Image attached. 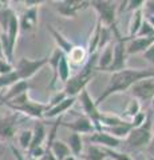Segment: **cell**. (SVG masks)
<instances>
[{"mask_svg":"<svg viewBox=\"0 0 154 160\" xmlns=\"http://www.w3.org/2000/svg\"><path fill=\"white\" fill-rule=\"evenodd\" d=\"M142 12L143 16H154V0H145Z\"/></svg>","mask_w":154,"mask_h":160,"instance_id":"37","label":"cell"},{"mask_svg":"<svg viewBox=\"0 0 154 160\" xmlns=\"http://www.w3.org/2000/svg\"><path fill=\"white\" fill-rule=\"evenodd\" d=\"M147 118V113L146 112H138L135 116H134L131 120H130V123H131V126L133 128H137V127H141L143 123H145V120Z\"/></svg>","mask_w":154,"mask_h":160,"instance_id":"35","label":"cell"},{"mask_svg":"<svg viewBox=\"0 0 154 160\" xmlns=\"http://www.w3.org/2000/svg\"><path fill=\"white\" fill-rule=\"evenodd\" d=\"M8 91L6 93H0V100H4V102H9L15 98H18L19 95H22L24 92H28L29 91V84L26 80H19L11 86L9 88H7Z\"/></svg>","mask_w":154,"mask_h":160,"instance_id":"16","label":"cell"},{"mask_svg":"<svg viewBox=\"0 0 154 160\" xmlns=\"http://www.w3.org/2000/svg\"><path fill=\"white\" fill-rule=\"evenodd\" d=\"M22 119L16 112H9L0 115V143L11 142L18 133V128Z\"/></svg>","mask_w":154,"mask_h":160,"instance_id":"6","label":"cell"},{"mask_svg":"<svg viewBox=\"0 0 154 160\" xmlns=\"http://www.w3.org/2000/svg\"><path fill=\"white\" fill-rule=\"evenodd\" d=\"M90 7L95 9L98 13V22L102 24V27L113 28L115 27L117 19V2L110 0H93L90 2Z\"/></svg>","mask_w":154,"mask_h":160,"instance_id":"4","label":"cell"},{"mask_svg":"<svg viewBox=\"0 0 154 160\" xmlns=\"http://www.w3.org/2000/svg\"><path fill=\"white\" fill-rule=\"evenodd\" d=\"M102 149H103V152L106 153V158L110 160H134L129 153L121 152V151H118V149H111V148H102Z\"/></svg>","mask_w":154,"mask_h":160,"instance_id":"32","label":"cell"},{"mask_svg":"<svg viewBox=\"0 0 154 160\" xmlns=\"http://www.w3.org/2000/svg\"><path fill=\"white\" fill-rule=\"evenodd\" d=\"M78 160H82V159H78Z\"/></svg>","mask_w":154,"mask_h":160,"instance_id":"49","label":"cell"},{"mask_svg":"<svg viewBox=\"0 0 154 160\" xmlns=\"http://www.w3.org/2000/svg\"><path fill=\"white\" fill-rule=\"evenodd\" d=\"M11 151H12V153H13V156H15V159L16 160H27L26 158L23 156V153L19 151V149L15 147V146H11Z\"/></svg>","mask_w":154,"mask_h":160,"instance_id":"41","label":"cell"},{"mask_svg":"<svg viewBox=\"0 0 154 160\" xmlns=\"http://www.w3.org/2000/svg\"><path fill=\"white\" fill-rule=\"evenodd\" d=\"M151 133H153V138H154V120H153V123H151Z\"/></svg>","mask_w":154,"mask_h":160,"instance_id":"47","label":"cell"},{"mask_svg":"<svg viewBox=\"0 0 154 160\" xmlns=\"http://www.w3.org/2000/svg\"><path fill=\"white\" fill-rule=\"evenodd\" d=\"M19 76L18 73L12 71L9 73H6V75H0V89H6V88H9L11 86H13L16 82H19Z\"/></svg>","mask_w":154,"mask_h":160,"instance_id":"31","label":"cell"},{"mask_svg":"<svg viewBox=\"0 0 154 160\" xmlns=\"http://www.w3.org/2000/svg\"><path fill=\"white\" fill-rule=\"evenodd\" d=\"M71 76V66L68 63V59L66 55H62L61 60L58 64V80H61L62 83H66Z\"/></svg>","mask_w":154,"mask_h":160,"instance_id":"28","label":"cell"},{"mask_svg":"<svg viewBox=\"0 0 154 160\" xmlns=\"http://www.w3.org/2000/svg\"><path fill=\"white\" fill-rule=\"evenodd\" d=\"M98 52H99V56H98V63H97V71L106 72L110 68L111 62H113V43L107 44L102 51H98Z\"/></svg>","mask_w":154,"mask_h":160,"instance_id":"18","label":"cell"},{"mask_svg":"<svg viewBox=\"0 0 154 160\" xmlns=\"http://www.w3.org/2000/svg\"><path fill=\"white\" fill-rule=\"evenodd\" d=\"M0 58L6 59V58H4V53H3V47H2V42H0Z\"/></svg>","mask_w":154,"mask_h":160,"instance_id":"46","label":"cell"},{"mask_svg":"<svg viewBox=\"0 0 154 160\" xmlns=\"http://www.w3.org/2000/svg\"><path fill=\"white\" fill-rule=\"evenodd\" d=\"M55 9L63 18H77L79 12L84 11L90 7V2H81V0H63V2H55Z\"/></svg>","mask_w":154,"mask_h":160,"instance_id":"8","label":"cell"},{"mask_svg":"<svg viewBox=\"0 0 154 160\" xmlns=\"http://www.w3.org/2000/svg\"><path fill=\"white\" fill-rule=\"evenodd\" d=\"M46 149L51 152V155L56 160H63L64 158H67L68 155H71L70 148L67 147V144L64 142H62V140H58V139L54 140V142L48 146V148H46Z\"/></svg>","mask_w":154,"mask_h":160,"instance_id":"20","label":"cell"},{"mask_svg":"<svg viewBox=\"0 0 154 160\" xmlns=\"http://www.w3.org/2000/svg\"><path fill=\"white\" fill-rule=\"evenodd\" d=\"M150 108H151V113H150V115L154 118V98L151 99V102H150Z\"/></svg>","mask_w":154,"mask_h":160,"instance_id":"44","label":"cell"},{"mask_svg":"<svg viewBox=\"0 0 154 160\" xmlns=\"http://www.w3.org/2000/svg\"><path fill=\"white\" fill-rule=\"evenodd\" d=\"M147 160H154V158H147Z\"/></svg>","mask_w":154,"mask_h":160,"instance_id":"48","label":"cell"},{"mask_svg":"<svg viewBox=\"0 0 154 160\" xmlns=\"http://www.w3.org/2000/svg\"><path fill=\"white\" fill-rule=\"evenodd\" d=\"M46 138H47L46 126H44L43 122L38 120V122L35 123V126H34V128H32V142H31L29 148L27 149V152L31 151V149H34V148H36V147H42Z\"/></svg>","mask_w":154,"mask_h":160,"instance_id":"17","label":"cell"},{"mask_svg":"<svg viewBox=\"0 0 154 160\" xmlns=\"http://www.w3.org/2000/svg\"><path fill=\"white\" fill-rule=\"evenodd\" d=\"M77 102L81 103L82 106V111L84 112V116L88 118L91 120V123L94 124L97 131H101L102 127L99 124V119H101V111L98 109V107L95 106V100H93V98L90 96V93L86 88L78 95L77 98Z\"/></svg>","mask_w":154,"mask_h":160,"instance_id":"7","label":"cell"},{"mask_svg":"<svg viewBox=\"0 0 154 160\" xmlns=\"http://www.w3.org/2000/svg\"><path fill=\"white\" fill-rule=\"evenodd\" d=\"M145 0H138V2H127L126 3V11H130L131 13L135 11H140L143 8Z\"/></svg>","mask_w":154,"mask_h":160,"instance_id":"36","label":"cell"},{"mask_svg":"<svg viewBox=\"0 0 154 160\" xmlns=\"http://www.w3.org/2000/svg\"><path fill=\"white\" fill-rule=\"evenodd\" d=\"M146 153H147V158H154V138L149 142V144L146 146Z\"/></svg>","mask_w":154,"mask_h":160,"instance_id":"40","label":"cell"},{"mask_svg":"<svg viewBox=\"0 0 154 160\" xmlns=\"http://www.w3.org/2000/svg\"><path fill=\"white\" fill-rule=\"evenodd\" d=\"M47 29H48V32L51 33V36H52L54 42H55V44H56V48L59 49V51H62L64 55L70 53V51L74 48V44L70 42V40L64 36L63 33L59 32L58 29L54 28L52 26H48Z\"/></svg>","mask_w":154,"mask_h":160,"instance_id":"15","label":"cell"},{"mask_svg":"<svg viewBox=\"0 0 154 160\" xmlns=\"http://www.w3.org/2000/svg\"><path fill=\"white\" fill-rule=\"evenodd\" d=\"M151 35H154V28L146 22L145 19H143V22L141 24L140 29H138L135 38H147V36H151Z\"/></svg>","mask_w":154,"mask_h":160,"instance_id":"33","label":"cell"},{"mask_svg":"<svg viewBox=\"0 0 154 160\" xmlns=\"http://www.w3.org/2000/svg\"><path fill=\"white\" fill-rule=\"evenodd\" d=\"M142 22H143V12H142V9L131 13L130 20H129V27H127V38L129 39L135 38V35L138 32V29H140Z\"/></svg>","mask_w":154,"mask_h":160,"instance_id":"24","label":"cell"},{"mask_svg":"<svg viewBox=\"0 0 154 160\" xmlns=\"http://www.w3.org/2000/svg\"><path fill=\"white\" fill-rule=\"evenodd\" d=\"M31 142H32V129H23L22 132H19L18 143L22 149L27 151L29 146H31Z\"/></svg>","mask_w":154,"mask_h":160,"instance_id":"30","label":"cell"},{"mask_svg":"<svg viewBox=\"0 0 154 160\" xmlns=\"http://www.w3.org/2000/svg\"><path fill=\"white\" fill-rule=\"evenodd\" d=\"M77 103V98H66L56 106H54L51 108H48L46 112H44L43 118L44 119H54V118H62L63 113H66L68 109H70L74 104Z\"/></svg>","mask_w":154,"mask_h":160,"instance_id":"14","label":"cell"},{"mask_svg":"<svg viewBox=\"0 0 154 160\" xmlns=\"http://www.w3.org/2000/svg\"><path fill=\"white\" fill-rule=\"evenodd\" d=\"M143 19L146 20V22L150 24V26L154 28V16H143Z\"/></svg>","mask_w":154,"mask_h":160,"instance_id":"43","label":"cell"},{"mask_svg":"<svg viewBox=\"0 0 154 160\" xmlns=\"http://www.w3.org/2000/svg\"><path fill=\"white\" fill-rule=\"evenodd\" d=\"M39 22V7H29L19 16V26L23 32H35Z\"/></svg>","mask_w":154,"mask_h":160,"instance_id":"10","label":"cell"},{"mask_svg":"<svg viewBox=\"0 0 154 160\" xmlns=\"http://www.w3.org/2000/svg\"><path fill=\"white\" fill-rule=\"evenodd\" d=\"M138 112H141V103L138 102L137 99L133 98V99H130L127 102L125 109H123V116L131 120ZM130 120H129V122H130Z\"/></svg>","mask_w":154,"mask_h":160,"instance_id":"29","label":"cell"},{"mask_svg":"<svg viewBox=\"0 0 154 160\" xmlns=\"http://www.w3.org/2000/svg\"><path fill=\"white\" fill-rule=\"evenodd\" d=\"M63 160H78V158H75L74 155H68L67 158H64Z\"/></svg>","mask_w":154,"mask_h":160,"instance_id":"45","label":"cell"},{"mask_svg":"<svg viewBox=\"0 0 154 160\" xmlns=\"http://www.w3.org/2000/svg\"><path fill=\"white\" fill-rule=\"evenodd\" d=\"M67 59H68V63L75 64V66H83L86 63V60L88 58V53L86 51V47H82V46H74V48L70 51V53L66 55Z\"/></svg>","mask_w":154,"mask_h":160,"instance_id":"22","label":"cell"},{"mask_svg":"<svg viewBox=\"0 0 154 160\" xmlns=\"http://www.w3.org/2000/svg\"><path fill=\"white\" fill-rule=\"evenodd\" d=\"M13 71V66L11 63H8L6 59L0 58V75H6Z\"/></svg>","mask_w":154,"mask_h":160,"instance_id":"38","label":"cell"},{"mask_svg":"<svg viewBox=\"0 0 154 160\" xmlns=\"http://www.w3.org/2000/svg\"><path fill=\"white\" fill-rule=\"evenodd\" d=\"M46 151H47V149L42 146V147H36V148L31 149V151H28V155H29V158L39 160V159H40V158L43 156L44 153H46Z\"/></svg>","mask_w":154,"mask_h":160,"instance_id":"39","label":"cell"},{"mask_svg":"<svg viewBox=\"0 0 154 160\" xmlns=\"http://www.w3.org/2000/svg\"><path fill=\"white\" fill-rule=\"evenodd\" d=\"M154 44V35L147 38H133L129 39L126 43V51L127 55H137V53H143L147 51L149 48Z\"/></svg>","mask_w":154,"mask_h":160,"instance_id":"13","label":"cell"},{"mask_svg":"<svg viewBox=\"0 0 154 160\" xmlns=\"http://www.w3.org/2000/svg\"><path fill=\"white\" fill-rule=\"evenodd\" d=\"M44 2H38V0H34V2H29V0H27V2H24V4H26V8H29V7H39L40 4H43Z\"/></svg>","mask_w":154,"mask_h":160,"instance_id":"42","label":"cell"},{"mask_svg":"<svg viewBox=\"0 0 154 160\" xmlns=\"http://www.w3.org/2000/svg\"><path fill=\"white\" fill-rule=\"evenodd\" d=\"M88 142L94 146L102 147V148H111V149H118V147L121 146L122 140L115 139L111 135H109L105 131H95L88 136Z\"/></svg>","mask_w":154,"mask_h":160,"instance_id":"12","label":"cell"},{"mask_svg":"<svg viewBox=\"0 0 154 160\" xmlns=\"http://www.w3.org/2000/svg\"><path fill=\"white\" fill-rule=\"evenodd\" d=\"M150 78H154V67L151 68H125L122 71L111 73V78H110V82H109L107 87L95 100V106L99 107L111 95L125 92L127 89H130L138 82H141L143 79H150Z\"/></svg>","mask_w":154,"mask_h":160,"instance_id":"1","label":"cell"},{"mask_svg":"<svg viewBox=\"0 0 154 160\" xmlns=\"http://www.w3.org/2000/svg\"><path fill=\"white\" fill-rule=\"evenodd\" d=\"M63 127L68 128L71 132L78 133V135H90L97 131L94 124L91 123V120L86 118L84 115H79L77 116L75 120H72L70 123H61Z\"/></svg>","mask_w":154,"mask_h":160,"instance_id":"11","label":"cell"},{"mask_svg":"<svg viewBox=\"0 0 154 160\" xmlns=\"http://www.w3.org/2000/svg\"><path fill=\"white\" fill-rule=\"evenodd\" d=\"M63 52L59 51L58 48H55L52 51V53L48 56V66H51L52 68V79H51V83L48 84L50 88H54L55 87V84L58 83V64H59V60H61Z\"/></svg>","mask_w":154,"mask_h":160,"instance_id":"25","label":"cell"},{"mask_svg":"<svg viewBox=\"0 0 154 160\" xmlns=\"http://www.w3.org/2000/svg\"><path fill=\"white\" fill-rule=\"evenodd\" d=\"M113 33L118 38L115 43H113V62H111V66L110 68L107 69L106 72H110V73H114V72H118V71H122V69L127 68V51H126V43L129 38H123L119 35L118 29L115 27H113Z\"/></svg>","mask_w":154,"mask_h":160,"instance_id":"3","label":"cell"},{"mask_svg":"<svg viewBox=\"0 0 154 160\" xmlns=\"http://www.w3.org/2000/svg\"><path fill=\"white\" fill-rule=\"evenodd\" d=\"M66 144H67V147L70 148L71 155H74V156L78 158V159L81 158V155L83 152V140L81 138V135L71 132L68 135Z\"/></svg>","mask_w":154,"mask_h":160,"instance_id":"23","label":"cell"},{"mask_svg":"<svg viewBox=\"0 0 154 160\" xmlns=\"http://www.w3.org/2000/svg\"><path fill=\"white\" fill-rule=\"evenodd\" d=\"M67 96H66V93H64L63 91H61V92H55L51 96V99H50V102L47 103V108H51V107H54V106H56V104H59L61 102H63L64 99H66Z\"/></svg>","mask_w":154,"mask_h":160,"instance_id":"34","label":"cell"},{"mask_svg":"<svg viewBox=\"0 0 154 160\" xmlns=\"http://www.w3.org/2000/svg\"><path fill=\"white\" fill-rule=\"evenodd\" d=\"M48 63V56H44L40 59H28V58H20L18 63L13 66V71L18 73L20 80L31 79L36 72H39L43 67H46Z\"/></svg>","mask_w":154,"mask_h":160,"instance_id":"5","label":"cell"},{"mask_svg":"<svg viewBox=\"0 0 154 160\" xmlns=\"http://www.w3.org/2000/svg\"><path fill=\"white\" fill-rule=\"evenodd\" d=\"M79 159H82V160H107L106 153L103 152V149L98 146H94V144L87 146Z\"/></svg>","mask_w":154,"mask_h":160,"instance_id":"27","label":"cell"},{"mask_svg":"<svg viewBox=\"0 0 154 160\" xmlns=\"http://www.w3.org/2000/svg\"><path fill=\"white\" fill-rule=\"evenodd\" d=\"M151 123H153V116L151 115H147L145 123L141 127L131 129L130 133L127 135V138L123 140L127 148H130L131 151H140V149L146 148L149 142L153 139Z\"/></svg>","mask_w":154,"mask_h":160,"instance_id":"2","label":"cell"},{"mask_svg":"<svg viewBox=\"0 0 154 160\" xmlns=\"http://www.w3.org/2000/svg\"><path fill=\"white\" fill-rule=\"evenodd\" d=\"M133 129V126L130 122H126L121 124V126H115V127H102L101 131H105L107 132L109 135H111L115 139H119V140H125L127 138V135L130 133V131Z\"/></svg>","mask_w":154,"mask_h":160,"instance_id":"21","label":"cell"},{"mask_svg":"<svg viewBox=\"0 0 154 160\" xmlns=\"http://www.w3.org/2000/svg\"><path fill=\"white\" fill-rule=\"evenodd\" d=\"M130 93L138 102H151L154 98V78L143 79L130 88Z\"/></svg>","mask_w":154,"mask_h":160,"instance_id":"9","label":"cell"},{"mask_svg":"<svg viewBox=\"0 0 154 160\" xmlns=\"http://www.w3.org/2000/svg\"><path fill=\"white\" fill-rule=\"evenodd\" d=\"M101 32H102V24L97 22L95 24V28L93 29V32L90 35V39H88V43H87V47H86V51L88 53V56L93 53L98 52V46H99V39H101Z\"/></svg>","mask_w":154,"mask_h":160,"instance_id":"26","label":"cell"},{"mask_svg":"<svg viewBox=\"0 0 154 160\" xmlns=\"http://www.w3.org/2000/svg\"><path fill=\"white\" fill-rule=\"evenodd\" d=\"M19 32H20V26H19V16L16 13L12 16L11 22L8 24V28H7V38H8V42H9V47H11L12 52H15V47H16V43H18V38H19Z\"/></svg>","mask_w":154,"mask_h":160,"instance_id":"19","label":"cell"}]
</instances>
